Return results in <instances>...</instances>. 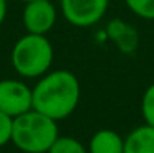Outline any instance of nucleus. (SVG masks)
<instances>
[{"mask_svg": "<svg viewBox=\"0 0 154 153\" xmlns=\"http://www.w3.org/2000/svg\"><path fill=\"white\" fill-rule=\"evenodd\" d=\"M31 91L33 109L56 122L69 117L80 99L79 79L74 72L66 69L46 72Z\"/></svg>", "mask_w": 154, "mask_h": 153, "instance_id": "f257e3e1", "label": "nucleus"}, {"mask_svg": "<svg viewBox=\"0 0 154 153\" xmlns=\"http://www.w3.org/2000/svg\"><path fill=\"white\" fill-rule=\"evenodd\" d=\"M57 137L56 120L35 109L13 119L12 142L25 153H48Z\"/></svg>", "mask_w": 154, "mask_h": 153, "instance_id": "f03ea898", "label": "nucleus"}, {"mask_svg": "<svg viewBox=\"0 0 154 153\" xmlns=\"http://www.w3.org/2000/svg\"><path fill=\"white\" fill-rule=\"evenodd\" d=\"M54 49L46 35L26 33L13 45L12 66L23 78H41L49 71Z\"/></svg>", "mask_w": 154, "mask_h": 153, "instance_id": "7ed1b4c3", "label": "nucleus"}, {"mask_svg": "<svg viewBox=\"0 0 154 153\" xmlns=\"http://www.w3.org/2000/svg\"><path fill=\"white\" fill-rule=\"evenodd\" d=\"M110 0H61V10L71 25L87 28L105 17Z\"/></svg>", "mask_w": 154, "mask_h": 153, "instance_id": "20e7f679", "label": "nucleus"}, {"mask_svg": "<svg viewBox=\"0 0 154 153\" xmlns=\"http://www.w3.org/2000/svg\"><path fill=\"white\" fill-rule=\"evenodd\" d=\"M33 109V91L17 79L0 81V112L12 119Z\"/></svg>", "mask_w": 154, "mask_h": 153, "instance_id": "39448f33", "label": "nucleus"}, {"mask_svg": "<svg viewBox=\"0 0 154 153\" xmlns=\"http://www.w3.org/2000/svg\"><path fill=\"white\" fill-rule=\"evenodd\" d=\"M57 12L51 0H33L26 2L23 8V25L26 33L48 35L56 25Z\"/></svg>", "mask_w": 154, "mask_h": 153, "instance_id": "423d86ee", "label": "nucleus"}, {"mask_svg": "<svg viewBox=\"0 0 154 153\" xmlns=\"http://www.w3.org/2000/svg\"><path fill=\"white\" fill-rule=\"evenodd\" d=\"M123 153H154V127L141 125L125 140Z\"/></svg>", "mask_w": 154, "mask_h": 153, "instance_id": "0eeeda50", "label": "nucleus"}, {"mask_svg": "<svg viewBox=\"0 0 154 153\" xmlns=\"http://www.w3.org/2000/svg\"><path fill=\"white\" fill-rule=\"evenodd\" d=\"M125 140L108 129L98 130L90 140V153H123Z\"/></svg>", "mask_w": 154, "mask_h": 153, "instance_id": "6e6552de", "label": "nucleus"}, {"mask_svg": "<svg viewBox=\"0 0 154 153\" xmlns=\"http://www.w3.org/2000/svg\"><path fill=\"white\" fill-rule=\"evenodd\" d=\"M48 153H87L84 145L72 137H57Z\"/></svg>", "mask_w": 154, "mask_h": 153, "instance_id": "1a4fd4ad", "label": "nucleus"}, {"mask_svg": "<svg viewBox=\"0 0 154 153\" xmlns=\"http://www.w3.org/2000/svg\"><path fill=\"white\" fill-rule=\"evenodd\" d=\"M125 3L134 15L154 20V0H125Z\"/></svg>", "mask_w": 154, "mask_h": 153, "instance_id": "9d476101", "label": "nucleus"}, {"mask_svg": "<svg viewBox=\"0 0 154 153\" xmlns=\"http://www.w3.org/2000/svg\"><path fill=\"white\" fill-rule=\"evenodd\" d=\"M141 112H143V117H144L146 123L154 127V82L143 94Z\"/></svg>", "mask_w": 154, "mask_h": 153, "instance_id": "9b49d317", "label": "nucleus"}, {"mask_svg": "<svg viewBox=\"0 0 154 153\" xmlns=\"http://www.w3.org/2000/svg\"><path fill=\"white\" fill-rule=\"evenodd\" d=\"M12 127H13V119L10 115L3 114V112H0V147L12 142Z\"/></svg>", "mask_w": 154, "mask_h": 153, "instance_id": "f8f14e48", "label": "nucleus"}, {"mask_svg": "<svg viewBox=\"0 0 154 153\" xmlns=\"http://www.w3.org/2000/svg\"><path fill=\"white\" fill-rule=\"evenodd\" d=\"M7 17V0H0V25L3 23Z\"/></svg>", "mask_w": 154, "mask_h": 153, "instance_id": "ddd939ff", "label": "nucleus"}, {"mask_svg": "<svg viewBox=\"0 0 154 153\" xmlns=\"http://www.w3.org/2000/svg\"><path fill=\"white\" fill-rule=\"evenodd\" d=\"M21 2H25V3H26V2H33V0H21Z\"/></svg>", "mask_w": 154, "mask_h": 153, "instance_id": "4468645a", "label": "nucleus"}]
</instances>
